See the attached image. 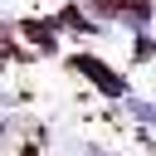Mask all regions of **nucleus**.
Wrapping results in <instances>:
<instances>
[{
    "label": "nucleus",
    "mask_w": 156,
    "mask_h": 156,
    "mask_svg": "<svg viewBox=\"0 0 156 156\" xmlns=\"http://www.w3.org/2000/svg\"><path fill=\"white\" fill-rule=\"evenodd\" d=\"M78 73L98 78V88H102V93H112V98H127V78H122V73H112L107 63H98V58H78Z\"/></svg>",
    "instance_id": "f257e3e1"
}]
</instances>
